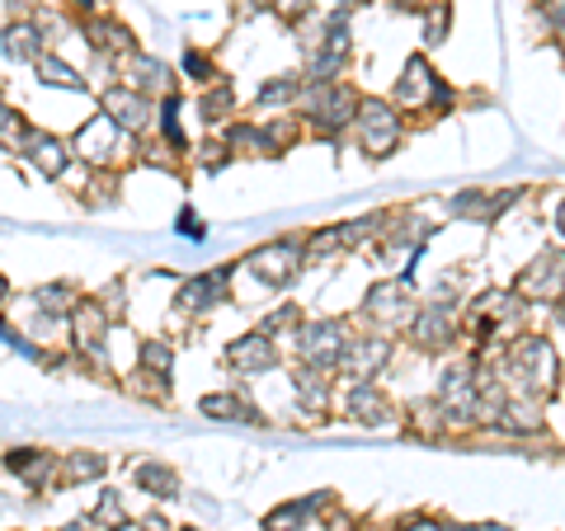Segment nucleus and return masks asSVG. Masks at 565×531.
Returning <instances> with one entry per match:
<instances>
[{"instance_id":"f257e3e1","label":"nucleus","mask_w":565,"mask_h":531,"mask_svg":"<svg viewBox=\"0 0 565 531\" xmlns=\"http://www.w3.org/2000/svg\"><path fill=\"white\" fill-rule=\"evenodd\" d=\"M500 381L514 395L552 400L561 391V353L546 334H519L500 353Z\"/></svg>"},{"instance_id":"f03ea898","label":"nucleus","mask_w":565,"mask_h":531,"mask_svg":"<svg viewBox=\"0 0 565 531\" xmlns=\"http://www.w3.org/2000/svg\"><path fill=\"white\" fill-rule=\"evenodd\" d=\"M490 391L494 381L486 377L476 362H457L438 377V391H434V404L438 414L448 423H486L490 419Z\"/></svg>"},{"instance_id":"7ed1b4c3","label":"nucleus","mask_w":565,"mask_h":531,"mask_svg":"<svg viewBox=\"0 0 565 531\" xmlns=\"http://www.w3.org/2000/svg\"><path fill=\"white\" fill-rule=\"evenodd\" d=\"M353 132H359V147L367 161H386V155L401 147V109L392 99L367 95L359 104V118H353Z\"/></svg>"},{"instance_id":"20e7f679","label":"nucleus","mask_w":565,"mask_h":531,"mask_svg":"<svg viewBox=\"0 0 565 531\" xmlns=\"http://www.w3.org/2000/svg\"><path fill=\"white\" fill-rule=\"evenodd\" d=\"M307 118L316 122V132L321 137H340L344 128H353V118H359V95L349 90V85L340 80H311V90H307Z\"/></svg>"},{"instance_id":"39448f33","label":"nucleus","mask_w":565,"mask_h":531,"mask_svg":"<svg viewBox=\"0 0 565 531\" xmlns=\"http://www.w3.org/2000/svg\"><path fill=\"white\" fill-rule=\"evenodd\" d=\"M396 109H438L448 113L452 109V85L444 76H434V66L424 57H411L401 71V85H396Z\"/></svg>"},{"instance_id":"423d86ee","label":"nucleus","mask_w":565,"mask_h":531,"mask_svg":"<svg viewBox=\"0 0 565 531\" xmlns=\"http://www.w3.org/2000/svg\"><path fill=\"white\" fill-rule=\"evenodd\" d=\"M514 296L533 301V306H561L565 301V250H542L514 278Z\"/></svg>"},{"instance_id":"0eeeda50","label":"nucleus","mask_w":565,"mask_h":531,"mask_svg":"<svg viewBox=\"0 0 565 531\" xmlns=\"http://www.w3.org/2000/svg\"><path fill=\"white\" fill-rule=\"evenodd\" d=\"M415 296H411V278H382V282H373V288L363 292V315L373 325H382V329H411V321H415Z\"/></svg>"},{"instance_id":"6e6552de","label":"nucleus","mask_w":565,"mask_h":531,"mask_svg":"<svg viewBox=\"0 0 565 531\" xmlns=\"http://www.w3.org/2000/svg\"><path fill=\"white\" fill-rule=\"evenodd\" d=\"M519 306L523 301L514 296V288H490V292H481L467 306V329H471V339L481 344V348H490L500 334L509 329V321L519 315Z\"/></svg>"},{"instance_id":"1a4fd4ad","label":"nucleus","mask_w":565,"mask_h":531,"mask_svg":"<svg viewBox=\"0 0 565 531\" xmlns=\"http://www.w3.org/2000/svg\"><path fill=\"white\" fill-rule=\"evenodd\" d=\"M297 353H302V367H311V371H330L340 367V358H344V344H349V329H344V321H307L302 329H297Z\"/></svg>"},{"instance_id":"9d476101","label":"nucleus","mask_w":565,"mask_h":531,"mask_svg":"<svg viewBox=\"0 0 565 531\" xmlns=\"http://www.w3.org/2000/svg\"><path fill=\"white\" fill-rule=\"evenodd\" d=\"M457 334H462V315H457L448 301H429V306H419L415 321H411V344L424 348V353L452 348Z\"/></svg>"},{"instance_id":"9b49d317","label":"nucleus","mask_w":565,"mask_h":531,"mask_svg":"<svg viewBox=\"0 0 565 531\" xmlns=\"http://www.w3.org/2000/svg\"><path fill=\"white\" fill-rule=\"evenodd\" d=\"M514 203H519V188H462V193H452L448 207H452V217H462V221L494 226Z\"/></svg>"},{"instance_id":"f8f14e48","label":"nucleus","mask_w":565,"mask_h":531,"mask_svg":"<svg viewBox=\"0 0 565 531\" xmlns=\"http://www.w3.org/2000/svg\"><path fill=\"white\" fill-rule=\"evenodd\" d=\"M392 344H386V334H363V339H349L344 344V358H340V371L349 381H373L377 371H386L392 362Z\"/></svg>"},{"instance_id":"ddd939ff","label":"nucleus","mask_w":565,"mask_h":531,"mask_svg":"<svg viewBox=\"0 0 565 531\" xmlns=\"http://www.w3.org/2000/svg\"><path fill=\"white\" fill-rule=\"evenodd\" d=\"M302 259H307L302 245H292V240H269V245H259V250L245 259V263H250V269H255L264 282H269V288H282V282L297 278Z\"/></svg>"},{"instance_id":"4468645a","label":"nucleus","mask_w":565,"mask_h":531,"mask_svg":"<svg viewBox=\"0 0 565 531\" xmlns=\"http://www.w3.org/2000/svg\"><path fill=\"white\" fill-rule=\"evenodd\" d=\"M344 410H349L353 423H367V429H382V423H392V419H396L392 400H386V391H382L377 381H349Z\"/></svg>"},{"instance_id":"2eb2a0df","label":"nucleus","mask_w":565,"mask_h":531,"mask_svg":"<svg viewBox=\"0 0 565 531\" xmlns=\"http://www.w3.org/2000/svg\"><path fill=\"white\" fill-rule=\"evenodd\" d=\"M104 113H109L122 132H137V128H147L151 109H147V99H141L132 85H114V90L104 95Z\"/></svg>"},{"instance_id":"dca6fc26","label":"nucleus","mask_w":565,"mask_h":531,"mask_svg":"<svg viewBox=\"0 0 565 531\" xmlns=\"http://www.w3.org/2000/svg\"><path fill=\"white\" fill-rule=\"evenodd\" d=\"M71 325H76V344L85 353H95V358H104V329H109V321H104L99 301H81V306H71Z\"/></svg>"},{"instance_id":"f3484780","label":"nucleus","mask_w":565,"mask_h":531,"mask_svg":"<svg viewBox=\"0 0 565 531\" xmlns=\"http://www.w3.org/2000/svg\"><path fill=\"white\" fill-rule=\"evenodd\" d=\"M226 358H232V367H245V371H269L278 362V348H274L269 334H245V339L232 344Z\"/></svg>"},{"instance_id":"a211bd4d","label":"nucleus","mask_w":565,"mask_h":531,"mask_svg":"<svg viewBox=\"0 0 565 531\" xmlns=\"http://www.w3.org/2000/svg\"><path fill=\"white\" fill-rule=\"evenodd\" d=\"M118 122L104 113V118H95V122H85V128L76 132V151L85 155V161H104V155L114 151V141H118Z\"/></svg>"},{"instance_id":"6ab92c4d","label":"nucleus","mask_w":565,"mask_h":531,"mask_svg":"<svg viewBox=\"0 0 565 531\" xmlns=\"http://www.w3.org/2000/svg\"><path fill=\"white\" fill-rule=\"evenodd\" d=\"M226 292V269H217V273H203V278H189L184 288H180V306L184 311H203V306H212Z\"/></svg>"},{"instance_id":"aec40b11","label":"nucleus","mask_w":565,"mask_h":531,"mask_svg":"<svg viewBox=\"0 0 565 531\" xmlns=\"http://www.w3.org/2000/svg\"><path fill=\"white\" fill-rule=\"evenodd\" d=\"M24 155H33V165H39L43 174H62L66 170V147L57 137H47V132H33L24 141Z\"/></svg>"},{"instance_id":"412c9836","label":"nucleus","mask_w":565,"mask_h":531,"mask_svg":"<svg viewBox=\"0 0 565 531\" xmlns=\"http://www.w3.org/2000/svg\"><path fill=\"white\" fill-rule=\"evenodd\" d=\"M292 386H297V400H302L307 414H326V404H330V381H326V371L302 367Z\"/></svg>"},{"instance_id":"4be33fe9","label":"nucleus","mask_w":565,"mask_h":531,"mask_svg":"<svg viewBox=\"0 0 565 531\" xmlns=\"http://www.w3.org/2000/svg\"><path fill=\"white\" fill-rule=\"evenodd\" d=\"M6 466H10L14 475H24V480L39 489V485H47V475L57 470V456H47V452H20V447H14Z\"/></svg>"},{"instance_id":"5701e85b","label":"nucleus","mask_w":565,"mask_h":531,"mask_svg":"<svg viewBox=\"0 0 565 531\" xmlns=\"http://www.w3.org/2000/svg\"><path fill=\"white\" fill-rule=\"evenodd\" d=\"M128 85H137V90H166V85H170V66L137 52V57L128 62Z\"/></svg>"},{"instance_id":"b1692460","label":"nucleus","mask_w":565,"mask_h":531,"mask_svg":"<svg viewBox=\"0 0 565 531\" xmlns=\"http://www.w3.org/2000/svg\"><path fill=\"white\" fill-rule=\"evenodd\" d=\"M132 485H137V489H147V494H156V499H170V494L180 489L174 470H170V466H156V462L137 466V470H132Z\"/></svg>"},{"instance_id":"393cba45","label":"nucleus","mask_w":565,"mask_h":531,"mask_svg":"<svg viewBox=\"0 0 565 531\" xmlns=\"http://www.w3.org/2000/svg\"><path fill=\"white\" fill-rule=\"evenodd\" d=\"M316 508H326V499L321 494H311V499H302V503H288V508H278V512H269V531H297V527H307V518Z\"/></svg>"},{"instance_id":"a878e982","label":"nucleus","mask_w":565,"mask_h":531,"mask_svg":"<svg viewBox=\"0 0 565 531\" xmlns=\"http://www.w3.org/2000/svg\"><path fill=\"white\" fill-rule=\"evenodd\" d=\"M6 57H14V62H39L43 57V52H39V29H33V24L6 29Z\"/></svg>"},{"instance_id":"bb28decb","label":"nucleus","mask_w":565,"mask_h":531,"mask_svg":"<svg viewBox=\"0 0 565 531\" xmlns=\"http://www.w3.org/2000/svg\"><path fill=\"white\" fill-rule=\"evenodd\" d=\"M203 414L207 419H259L241 395H203Z\"/></svg>"},{"instance_id":"cd10ccee","label":"nucleus","mask_w":565,"mask_h":531,"mask_svg":"<svg viewBox=\"0 0 565 531\" xmlns=\"http://www.w3.org/2000/svg\"><path fill=\"white\" fill-rule=\"evenodd\" d=\"M39 76L47 80V85H62V90H81V76H76V71H71L66 62H57V57H47V52H43V57H39Z\"/></svg>"},{"instance_id":"c85d7f7f","label":"nucleus","mask_w":565,"mask_h":531,"mask_svg":"<svg viewBox=\"0 0 565 531\" xmlns=\"http://www.w3.org/2000/svg\"><path fill=\"white\" fill-rule=\"evenodd\" d=\"M66 485H81V480H99V475H104V456H90V452H76V456H71V462H66Z\"/></svg>"},{"instance_id":"c756f323","label":"nucleus","mask_w":565,"mask_h":531,"mask_svg":"<svg viewBox=\"0 0 565 531\" xmlns=\"http://www.w3.org/2000/svg\"><path fill=\"white\" fill-rule=\"evenodd\" d=\"M90 39H99L104 52H128L132 47V33L118 29V24H90Z\"/></svg>"},{"instance_id":"7c9ffc66","label":"nucleus","mask_w":565,"mask_h":531,"mask_svg":"<svg viewBox=\"0 0 565 531\" xmlns=\"http://www.w3.org/2000/svg\"><path fill=\"white\" fill-rule=\"evenodd\" d=\"M288 99H297V76H274V80L259 90L264 109H269V104H288Z\"/></svg>"},{"instance_id":"2f4dec72","label":"nucleus","mask_w":565,"mask_h":531,"mask_svg":"<svg viewBox=\"0 0 565 531\" xmlns=\"http://www.w3.org/2000/svg\"><path fill=\"white\" fill-rule=\"evenodd\" d=\"M122 522V499L114 489H104V499H99V518H95V531L99 527H118Z\"/></svg>"},{"instance_id":"473e14b6","label":"nucleus","mask_w":565,"mask_h":531,"mask_svg":"<svg viewBox=\"0 0 565 531\" xmlns=\"http://www.w3.org/2000/svg\"><path fill=\"white\" fill-rule=\"evenodd\" d=\"M170 348L166 344H141V367H151V371H170Z\"/></svg>"},{"instance_id":"72a5a7b5","label":"nucleus","mask_w":565,"mask_h":531,"mask_svg":"<svg viewBox=\"0 0 565 531\" xmlns=\"http://www.w3.org/2000/svg\"><path fill=\"white\" fill-rule=\"evenodd\" d=\"M542 20L561 39V33H565V0H542Z\"/></svg>"},{"instance_id":"f704fd0d","label":"nucleus","mask_w":565,"mask_h":531,"mask_svg":"<svg viewBox=\"0 0 565 531\" xmlns=\"http://www.w3.org/2000/svg\"><path fill=\"white\" fill-rule=\"evenodd\" d=\"M39 301H43V311H47V315L71 311V306H66V301H71V292H66V288H43V292H39Z\"/></svg>"},{"instance_id":"c9c22d12","label":"nucleus","mask_w":565,"mask_h":531,"mask_svg":"<svg viewBox=\"0 0 565 531\" xmlns=\"http://www.w3.org/2000/svg\"><path fill=\"white\" fill-rule=\"evenodd\" d=\"M297 321H302V315H297V306H282V311H274L269 321H264V334H274V329H297Z\"/></svg>"},{"instance_id":"e433bc0d","label":"nucleus","mask_w":565,"mask_h":531,"mask_svg":"<svg viewBox=\"0 0 565 531\" xmlns=\"http://www.w3.org/2000/svg\"><path fill=\"white\" fill-rule=\"evenodd\" d=\"M424 33H429V43H444V33H448V10L438 6L429 20H424Z\"/></svg>"},{"instance_id":"4c0bfd02","label":"nucleus","mask_w":565,"mask_h":531,"mask_svg":"<svg viewBox=\"0 0 565 531\" xmlns=\"http://www.w3.org/2000/svg\"><path fill=\"white\" fill-rule=\"evenodd\" d=\"M401 531H448V522H438V518H411Z\"/></svg>"},{"instance_id":"58836bf2","label":"nucleus","mask_w":565,"mask_h":531,"mask_svg":"<svg viewBox=\"0 0 565 531\" xmlns=\"http://www.w3.org/2000/svg\"><path fill=\"white\" fill-rule=\"evenodd\" d=\"M184 66H189V76H199V80H207V76H212V66L199 57V52H189V57H184Z\"/></svg>"},{"instance_id":"ea45409f","label":"nucleus","mask_w":565,"mask_h":531,"mask_svg":"<svg viewBox=\"0 0 565 531\" xmlns=\"http://www.w3.org/2000/svg\"><path fill=\"white\" fill-rule=\"evenodd\" d=\"M274 6H278L282 14H288V20H297V14H302V10L311 6V0H274Z\"/></svg>"},{"instance_id":"a19ab883","label":"nucleus","mask_w":565,"mask_h":531,"mask_svg":"<svg viewBox=\"0 0 565 531\" xmlns=\"http://www.w3.org/2000/svg\"><path fill=\"white\" fill-rule=\"evenodd\" d=\"M552 226H556V236H561V240H565V198H561V203H556V217H552Z\"/></svg>"},{"instance_id":"79ce46f5","label":"nucleus","mask_w":565,"mask_h":531,"mask_svg":"<svg viewBox=\"0 0 565 531\" xmlns=\"http://www.w3.org/2000/svg\"><path fill=\"white\" fill-rule=\"evenodd\" d=\"M476 531H514V527H504V522H486V527H476Z\"/></svg>"},{"instance_id":"37998d69","label":"nucleus","mask_w":565,"mask_h":531,"mask_svg":"<svg viewBox=\"0 0 565 531\" xmlns=\"http://www.w3.org/2000/svg\"><path fill=\"white\" fill-rule=\"evenodd\" d=\"M6 118H10V113H6V104H0V122H6Z\"/></svg>"},{"instance_id":"c03bdc74","label":"nucleus","mask_w":565,"mask_h":531,"mask_svg":"<svg viewBox=\"0 0 565 531\" xmlns=\"http://www.w3.org/2000/svg\"><path fill=\"white\" fill-rule=\"evenodd\" d=\"M0 296H6V278H0Z\"/></svg>"},{"instance_id":"a18cd8bd","label":"nucleus","mask_w":565,"mask_h":531,"mask_svg":"<svg viewBox=\"0 0 565 531\" xmlns=\"http://www.w3.org/2000/svg\"><path fill=\"white\" fill-rule=\"evenodd\" d=\"M448 531H467V527H448Z\"/></svg>"},{"instance_id":"49530a36","label":"nucleus","mask_w":565,"mask_h":531,"mask_svg":"<svg viewBox=\"0 0 565 531\" xmlns=\"http://www.w3.org/2000/svg\"><path fill=\"white\" fill-rule=\"evenodd\" d=\"M561 52H565V33H561Z\"/></svg>"},{"instance_id":"de8ad7c7","label":"nucleus","mask_w":565,"mask_h":531,"mask_svg":"<svg viewBox=\"0 0 565 531\" xmlns=\"http://www.w3.org/2000/svg\"><path fill=\"white\" fill-rule=\"evenodd\" d=\"M20 6H24V0H20Z\"/></svg>"}]
</instances>
